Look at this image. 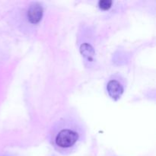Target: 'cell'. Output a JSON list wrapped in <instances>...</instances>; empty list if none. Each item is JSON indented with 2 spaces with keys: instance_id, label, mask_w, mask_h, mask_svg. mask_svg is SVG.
Returning <instances> with one entry per match:
<instances>
[{
  "instance_id": "cell-1",
  "label": "cell",
  "mask_w": 156,
  "mask_h": 156,
  "mask_svg": "<svg viewBox=\"0 0 156 156\" xmlns=\"http://www.w3.org/2000/svg\"><path fill=\"white\" fill-rule=\"evenodd\" d=\"M83 128L74 117H66L57 122L51 129L50 140L61 151H69L82 140Z\"/></svg>"
},
{
  "instance_id": "cell-2",
  "label": "cell",
  "mask_w": 156,
  "mask_h": 156,
  "mask_svg": "<svg viewBox=\"0 0 156 156\" xmlns=\"http://www.w3.org/2000/svg\"><path fill=\"white\" fill-rule=\"evenodd\" d=\"M44 10L41 5L38 3H34L29 7L27 11V19L31 24H38L42 19Z\"/></svg>"
},
{
  "instance_id": "cell-3",
  "label": "cell",
  "mask_w": 156,
  "mask_h": 156,
  "mask_svg": "<svg viewBox=\"0 0 156 156\" xmlns=\"http://www.w3.org/2000/svg\"><path fill=\"white\" fill-rule=\"evenodd\" d=\"M108 93L111 98L114 100H118L123 93L124 88L122 84L116 79H111L108 82L107 85Z\"/></svg>"
},
{
  "instance_id": "cell-4",
  "label": "cell",
  "mask_w": 156,
  "mask_h": 156,
  "mask_svg": "<svg viewBox=\"0 0 156 156\" xmlns=\"http://www.w3.org/2000/svg\"><path fill=\"white\" fill-rule=\"evenodd\" d=\"M80 50L82 54L84 56V57L87 58L88 60H92L93 56L94 55V50L91 45L88 44H82Z\"/></svg>"
},
{
  "instance_id": "cell-5",
  "label": "cell",
  "mask_w": 156,
  "mask_h": 156,
  "mask_svg": "<svg viewBox=\"0 0 156 156\" xmlns=\"http://www.w3.org/2000/svg\"><path fill=\"white\" fill-rule=\"evenodd\" d=\"M112 4L113 2L110 1V0H101L98 2V7L101 10L107 11L111 9Z\"/></svg>"
}]
</instances>
